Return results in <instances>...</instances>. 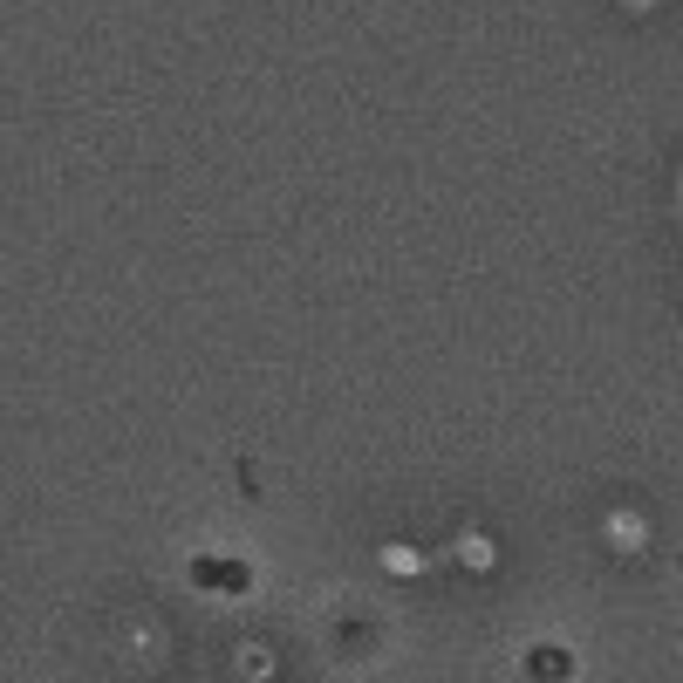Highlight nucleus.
I'll list each match as a JSON object with an SVG mask.
<instances>
[{
	"label": "nucleus",
	"instance_id": "nucleus-2",
	"mask_svg": "<svg viewBox=\"0 0 683 683\" xmlns=\"http://www.w3.org/2000/svg\"><path fill=\"white\" fill-rule=\"evenodd\" d=\"M533 669H540V677H560V669H567V650H533Z\"/></svg>",
	"mask_w": 683,
	"mask_h": 683
},
{
	"label": "nucleus",
	"instance_id": "nucleus-1",
	"mask_svg": "<svg viewBox=\"0 0 683 683\" xmlns=\"http://www.w3.org/2000/svg\"><path fill=\"white\" fill-rule=\"evenodd\" d=\"M199 581H212V588H247V567H199Z\"/></svg>",
	"mask_w": 683,
	"mask_h": 683
}]
</instances>
